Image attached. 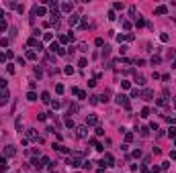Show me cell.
Returning <instances> with one entry per match:
<instances>
[{
  "label": "cell",
  "mask_w": 176,
  "mask_h": 173,
  "mask_svg": "<svg viewBox=\"0 0 176 173\" xmlns=\"http://www.w3.org/2000/svg\"><path fill=\"white\" fill-rule=\"evenodd\" d=\"M117 104H119V106H123L125 110H131V104H129L127 96H123V94H119V96H117Z\"/></svg>",
  "instance_id": "6da1fadb"
},
{
  "label": "cell",
  "mask_w": 176,
  "mask_h": 173,
  "mask_svg": "<svg viewBox=\"0 0 176 173\" xmlns=\"http://www.w3.org/2000/svg\"><path fill=\"white\" fill-rule=\"evenodd\" d=\"M76 135L80 136V138H84L88 135V126H76Z\"/></svg>",
  "instance_id": "7a4b0ae2"
},
{
  "label": "cell",
  "mask_w": 176,
  "mask_h": 173,
  "mask_svg": "<svg viewBox=\"0 0 176 173\" xmlns=\"http://www.w3.org/2000/svg\"><path fill=\"white\" fill-rule=\"evenodd\" d=\"M98 124V116H94V114H90V116L86 118V126H94Z\"/></svg>",
  "instance_id": "3957f363"
},
{
  "label": "cell",
  "mask_w": 176,
  "mask_h": 173,
  "mask_svg": "<svg viewBox=\"0 0 176 173\" xmlns=\"http://www.w3.org/2000/svg\"><path fill=\"white\" fill-rule=\"evenodd\" d=\"M6 102H8V90H2L0 92V106H4Z\"/></svg>",
  "instance_id": "277c9868"
},
{
  "label": "cell",
  "mask_w": 176,
  "mask_h": 173,
  "mask_svg": "<svg viewBox=\"0 0 176 173\" xmlns=\"http://www.w3.org/2000/svg\"><path fill=\"white\" fill-rule=\"evenodd\" d=\"M14 155H16L14 147H6V149H4V157H14Z\"/></svg>",
  "instance_id": "5b68a950"
},
{
  "label": "cell",
  "mask_w": 176,
  "mask_h": 173,
  "mask_svg": "<svg viewBox=\"0 0 176 173\" xmlns=\"http://www.w3.org/2000/svg\"><path fill=\"white\" fill-rule=\"evenodd\" d=\"M141 96H143V100H154V92H152V90H143Z\"/></svg>",
  "instance_id": "8992f818"
},
{
  "label": "cell",
  "mask_w": 176,
  "mask_h": 173,
  "mask_svg": "<svg viewBox=\"0 0 176 173\" xmlns=\"http://www.w3.org/2000/svg\"><path fill=\"white\" fill-rule=\"evenodd\" d=\"M0 171H8V163H6V159H4V157H0Z\"/></svg>",
  "instance_id": "52a82bcc"
},
{
  "label": "cell",
  "mask_w": 176,
  "mask_h": 173,
  "mask_svg": "<svg viewBox=\"0 0 176 173\" xmlns=\"http://www.w3.org/2000/svg\"><path fill=\"white\" fill-rule=\"evenodd\" d=\"M78 22H80V16H78V14H72V16H70V27H76Z\"/></svg>",
  "instance_id": "ba28073f"
},
{
  "label": "cell",
  "mask_w": 176,
  "mask_h": 173,
  "mask_svg": "<svg viewBox=\"0 0 176 173\" xmlns=\"http://www.w3.org/2000/svg\"><path fill=\"white\" fill-rule=\"evenodd\" d=\"M103 161H106V165H115V159H113V155H111V153H106L105 157H103Z\"/></svg>",
  "instance_id": "9c48e42d"
},
{
  "label": "cell",
  "mask_w": 176,
  "mask_h": 173,
  "mask_svg": "<svg viewBox=\"0 0 176 173\" xmlns=\"http://www.w3.org/2000/svg\"><path fill=\"white\" fill-rule=\"evenodd\" d=\"M72 8H74V4H70V2L61 4V10H64V12H72Z\"/></svg>",
  "instance_id": "30bf717a"
},
{
  "label": "cell",
  "mask_w": 176,
  "mask_h": 173,
  "mask_svg": "<svg viewBox=\"0 0 176 173\" xmlns=\"http://www.w3.org/2000/svg\"><path fill=\"white\" fill-rule=\"evenodd\" d=\"M154 12H156V14H166V12H168V6H164V4H162V6H158Z\"/></svg>",
  "instance_id": "8fae6325"
},
{
  "label": "cell",
  "mask_w": 176,
  "mask_h": 173,
  "mask_svg": "<svg viewBox=\"0 0 176 173\" xmlns=\"http://www.w3.org/2000/svg\"><path fill=\"white\" fill-rule=\"evenodd\" d=\"M41 102H45V104L51 102V98H49V92H43V94H41Z\"/></svg>",
  "instance_id": "7c38bea8"
},
{
  "label": "cell",
  "mask_w": 176,
  "mask_h": 173,
  "mask_svg": "<svg viewBox=\"0 0 176 173\" xmlns=\"http://www.w3.org/2000/svg\"><path fill=\"white\" fill-rule=\"evenodd\" d=\"M139 135H141V136L145 138L147 135H150V128H147V126H141V128H139Z\"/></svg>",
  "instance_id": "4fadbf2b"
},
{
  "label": "cell",
  "mask_w": 176,
  "mask_h": 173,
  "mask_svg": "<svg viewBox=\"0 0 176 173\" xmlns=\"http://www.w3.org/2000/svg\"><path fill=\"white\" fill-rule=\"evenodd\" d=\"M27 100H29V102H35V100H37V94H35V92H29V94H27Z\"/></svg>",
  "instance_id": "5bb4252c"
},
{
  "label": "cell",
  "mask_w": 176,
  "mask_h": 173,
  "mask_svg": "<svg viewBox=\"0 0 176 173\" xmlns=\"http://www.w3.org/2000/svg\"><path fill=\"white\" fill-rule=\"evenodd\" d=\"M86 27H88V19L82 16V19H80V29H86Z\"/></svg>",
  "instance_id": "9a60e30c"
},
{
  "label": "cell",
  "mask_w": 176,
  "mask_h": 173,
  "mask_svg": "<svg viewBox=\"0 0 176 173\" xmlns=\"http://www.w3.org/2000/svg\"><path fill=\"white\" fill-rule=\"evenodd\" d=\"M70 39H72V35H61V37H59V43H68Z\"/></svg>",
  "instance_id": "2e32d148"
},
{
  "label": "cell",
  "mask_w": 176,
  "mask_h": 173,
  "mask_svg": "<svg viewBox=\"0 0 176 173\" xmlns=\"http://www.w3.org/2000/svg\"><path fill=\"white\" fill-rule=\"evenodd\" d=\"M109 96H111V92H105V94L98 96V98H100V102H109Z\"/></svg>",
  "instance_id": "e0dca14e"
},
{
  "label": "cell",
  "mask_w": 176,
  "mask_h": 173,
  "mask_svg": "<svg viewBox=\"0 0 176 173\" xmlns=\"http://www.w3.org/2000/svg\"><path fill=\"white\" fill-rule=\"evenodd\" d=\"M66 126H68V128H76V124H74L72 118H66Z\"/></svg>",
  "instance_id": "ac0fdd59"
},
{
  "label": "cell",
  "mask_w": 176,
  "mask_h": 173,
  "mask_svg": "<svg viewBox=\"0 0 176 173\" xmlns=\"http://www.w3.org/2000/svg\"><path fill=\"white\" fill-rule=\"evenodd\" d=\"M109 55H111V49L105 47V49H103V59H109Z\"/></svg>",
  "instance_id": "d6986e66"
},
{
  "label": "cell",
  "mask_w": 176,
  "mask_h": 173,
  "mask_svg": "<svg viewBox=\"0 0 176 173\" xmlns=\"http://www.w3.org/2000/svg\"><path fill=\"white\" fill-rule=\"evenodd\" d=\"M27 59H37V53L35 51H27Z\"/></svg>",
  "instance_id": "ffe728a7"
},
{
  "label": "cell",
  "mask_w": 176,
  "mask_h": 173,
  "mask_svg": "<svg viewBox=\"0 0 176 173\" xmlns=\"http://www.w3.org/2000/svg\"><path fill=\"white\" fill-rule=\"evenodd\" d=\"M135 25H137V27H143V25H145V20L141 19V16H139V19H137V16H135Z\"/></svg>",
  "instance_id": "44dd1931"
},
{
  "label": "cell",
  "mask_w": 176,
  "mask_h": 173,
  "mask_svg": "<svg viewBox=\"0 0 176 173\" xmlns=\"http://www.w3.org/2000/svg\"><path fill=\"white\" fill-rule=\"evenodd\" d=\"M150 112H152V110H150V108H147V106H145V108H143V110H141V116H143V118H147V116H150Z\"/></svg>",
  "instance_id": "7402d4cb"
},
{
  "label": "cell",
  "mask_w": 176,
  "mask_h": 173,
  "mask_svg": "<svg viewBox=\"0 0 176 173\" xmlns=\"http://www.w3.org/2000/svg\"><path fill=\"white\" fill-rule=\"evenodd\" d=\"M168 136H170V138L176 136V128H174V126H172V128H168Z\"/></svg>",
  "instance_id": "603a6c76"
},
{
  "label": "cell",
  "mask_w": 176,
  "mask_h": 173,
  "mask_svg": "<svg viewBox=\"0 0 176 173\" xmlns=\"http://www.w3.org/2000/svg\"><path fill=\"white\" fill-rule=\"evenodd\" d=\"M125 141L131 143V141H133V132H125Z\"/></svg>",
  "instance_id": "cb8c5ba5"
},
{
  "label": "cell",
  "mask_w": 176,
  "mask_h": 173,
  "mask_svg": "<svg viewBox=\"0 0 176 173\" xmlns=\"http://www.w3.org/2000/svg\"><path fill=\"white\" fill-rule=\"evenodd\" d=\"M78 65H80V67H86V65H88V61H86V57H82V59L78 61Z\"/></svg>",
  "instance_id": "d4e9b609"
},
{
  "label": "cell",
  "mask_w": 176,
  "mask_h": 173,
  "mask_svg": "<svg viewBox=\"0 0 176 173\" xmlns=\"http://www.w3.org/2000/svg\"><path fill=\"white\" fill-rule=\"evenodd\" d=\"M168 39H170V37H168L166 33H162V35H160V41H162V43H168Z\"/></svg>",
  "instance_id": "484cf974"
},
{
  "label": "cell",
  "mask_w": 176,
  "mask_h": 173,
  "mask_svg": "<svg viewBox=\"0 0 176 173\" xmlns=\"http://www.w3.org/2000/svg\"><path fill=\"white\" fill-rule=\"evenodd\" d=\"M135 82H137L139 86H143V84H145V79H143V77H141V76H135Z\"/></svg>",
  "instance_id": "4316f807"
},
{
  "label": "cell",
  "mask_w": 176,
  "mask_h": 173,
  "mask_svg": "<svg viewBox=\"0 0 176 173\" xmlns=\"http://www.w3.org/2000/svg\"><path fill=\"white\" fill-rule=\"evenodd\" d=\"M51 39H53L51 33H45V35H43V41H51Z\"/></svg>",
  "instance_id": "83f0119b"
},
{
  "label": "cell",
  "mask_w": 176,
  "mask_h": 173,
  "mask_svg": "<svg viewBox=\"0 0 176 173\" xmlns=\"http://www.w3.org/2000/svg\"><path fill=\"white\" fill-rule=\"evenodd\" d=\"M131 96L133 98H141V92L139 90H131Z\"/></svg>",
  "instance_id": "f1b7e54d"
},
{
  "label": "cell",
  "mask_w": 176,
  "mask_h": 173,
  "mask_svg": "<svg viewBox=\"0 0 176 173\" xmlns=\"http://www.w3.org/2000/svg\"><path fill=\"white\" fill-rule=\"evenodd\" d=\"M94 45H96V47H103V45H105V41H103V39L98 37V39H96V41H94Z\"/></svg>",
  "instance_id": "f546056e"
},
{
  "label": "cell",
  "mask_w": 176,
  "mask_h": 173,
  "mask_svg": "<svg viewBox=\"0 0 176 173\" xmlns=\"http://www.w3.org/2000/svg\"><path fill=\"white\" fill-rule=\"evenodd\" d=\"M29 45H33V47H37V45H39V41H37L35 37H33V39H29Z\"/></svg>",
  "instance_id": "4dcf8cb0"
},
{
  "label": "cell",
  "mask_w": 176,
  "mask_h": 173,
  "mask_svg": "<svg viewBox=\"0 0 176 173\" xmlns=\"http://www.w3.org/2000/svg\"><path fill=\"white\" fill-rule=\"evenodd\" d=\"M158 63H160V57H158V55L152 57V65H158Z\"/></svg>",
  "instance_id": "1f68e13d"
},
{
  "label": "cell",
  "mask_w": 176,
  "mask_h": 173,
  "mask_svg": "<svg viewBox=\"0 0 176 173\" xmlns=\"http://www.w3.org/2000/svg\"><path fill=\"white\" fill-rule=\"evenodd\" d=\"M78 98H80V100H86V92L80 90V92H78Z\"/></svg>",
  "instance_id": "d6a6232c"
},
{
  "label": "cell",
  "mask_w": 176,
  "mask_h": 173,
  "mask_svg": "<svg viewBox=\"0 0 176 173\" xmlns=\"http://www.w3.org/2000/svg\"><path fill=\"white\" fill-rule=\"evenodd\" d=\"M55 92H58V94H61V92H64V86L58 84V86H55Z\"/></svg>",
  "instance_id": "836d02e7"
},
{
  "label": "cell",
  "mask_w": 176,
  "mask_h": 173,
  "mask_svg": "<svg viewBox=\"0 0 176 173\" xmlns=\"http://www.w3.org/2000/svg\"><path fill=\"white\" fill-rule=\"evenodd\" d=\"M156 104H158V106H164V104H166V100H164V98H158Z\"/></svg>",
  "instance_id": "e575fe53"
},
{
  "label": "cell",
  "mask_w": 176,
  "mask_h": 173,
  "mask_svg": "<svg viewBox=\"0 0 176 173\" xmlns=\"http://www.w3.org/2000/svg\"><path fill=\"white\" fill-rule=\"evenodd\" d=\"M37 118L43 122V120H47V114H43V112H41V114H37Z\"/></svg>",
  "instance_id": "d590c367"
},
{
  "label": "cell",
  "mask_w": 176,
  "mask_h": 173,
  "mask_svg": "<svg viewBox=\"0 0 176 173\" xmlns=\"http://www.w3.org/2000/svg\"><path fill=\"white\" fill-rule=\"evenodd\" d=\"M113 8H115V10H121L123 4H121V2H115V4H113Z\"/></svg>",
  "instance_id": "8d00e7d4"
},
{
  "label": "cell",
  "mask_w": 176,
  "mask_h": 173,
  "mask_svg": "<svg viewBox=\"0 0 176 173\" xmlns=\"http://www.w3.org/2000/svg\"><path fill=\"white\" fill-rule=\"evenodd\" d=\"M58 49H59V43H53V45H51V51H53V53H58Z\"/></svg>",
  "instance_id": "74e56055"
},
{
  "label": "cell",
  "mask_w": 176,
  "mask_h": 173,
  "mask_svg": "<svg viewBox=\"0 0 176 173\" xmlns=\"http://www.w3.org/2000/svg\"><path fill=\"white\" fill-rule=\"evenodd\" d=\"M64 71H66V73H68V76H70V73H74V67H72V65H68V67H66V69H64Z\"/></svg>",
  "instance_id": "f35d334b"
},
{
  "label": "cell",
  "mask_w": 176,
  "mask_h": 173,
  "mask_svg": "<svg viewBox=\"0 0 176 173\" xmlns=\"http://www.w3.org/2000/svg\"><path fill=\"white\" fill-rule=\"evenodd\" d=\"M96 135H105V128H103V126H96Z\"/></svg>",
  "instance_id": "ab89813d"
},
{
  "label": "cell",
  "mask_w": 176,
  "mask_h": 173,
  "mask_svg": "<svg viewBox=\"0 0 176 173\" xmlns=\"http://www.w3.org/2000/svg\"><path fill=\"white\" fill-rule=\"evenodd\" d=\"M0 88H2V90L6 88V79H4V77H0Z\"/></svg>",
  "instance_id": "60d3db41"
},
{
  "label": "cell",
  "mask_w": 176,
  "mask_h": 173,
  "mask_svg": "<svg viewBox=\"0 0 176 173\" xmlns=\"http://www.w3.org/2000/svg\"><path fill=\"white\" fill-rule=\"evenodd\" d=\"M92 167V161H84V169H90Z\"/></svg>",
  "instance_id": "b9f144b4"
},
{
  "label": "cell",
  "mask_w": 176,
  "mask_h": 173,
  "mask_svg": "<svg viewBox=\"0 0 176 173\" xmlns=\"http://www.w3.org/2000/svg\"><path fill=\"white\" fill-rule=\"evenodd\" d=\"M6 59H8V57H6V53H0V63H4Z\"/></svg>",
  "instance_id": "7bdbcfd3"
},
{
  "label": "cell",
  "mask_w": 176,
  "mask_h": 173,
  "mask_svg": "<svg viewBox=\"0 0 176 173\" xmlns=\"http://www.w3.org/2000/svg\"><path fill=\"white\" fill-rule=\"evenodd\" d=\"M23 128V122H21V118H16V130H21Z\"/></svg>",
  "instance_id": "ee69618b"
},
{
  "label": "cell",
  "mask_w": 176,
  "mask_h": 173,
  "mask_svg": "<svg viewBox=\"0 0 176 173\" xmlns=\"http://www.w3.org/2000/svg\"><path fill=\"white\" fill-rule=\"evenodd\" d=\"M133 157H135V159H139V157H141V151H139V149H137V151H133Z\"/></svg>",
  "instance_id": "f6af8a7d"
},
{
  "label": "cell",
  "mask_w": 176,
  "mask_h": 173,
  "mask_svg": "<svg viewBox=\"0 0 176 173\" xmlns=\"http://www.w3.org/2000/svg\"><path fill=\"white\" fill-rule=\"evenodd\" d=\"M0 31H6V22L4 20H0Z\"/></svg>",
  "instance_id": "bcb514c9"
},
{
  "label": "cell",
  "mask_w": 176,
  "mask_h": 173,
  "mask_svg": "<svg viewBox=\"0 0 176 173\" xmlns=\"http://www.w3.org/2000/svg\"><path fill=\"white\" fill-rule=\"evenodd\" d=\"M4 19V10H0V20H2Z\"/></svg>",
  "instance_id": "7dc6e473"
},
{
  "label": "cell",
  "mask_w": 176,
  "mask_h": 173,
  "mask_svg": "<svg viewBox=\"0 0 176 173\" xmlns=\"http://www.w3.org/2000/svg\"><path fill=\"white\" fill-rule=\"evenodd\" d=\"M174 110H176V102H174Z\"/></svg>",
  "instance_id": "c3c4849f"
},
{
  "label": "cell",
  "mask_w": 176,
  "mask_h": 173,
  "mask_svg": "<svg viewBox=\"0 0 176 173\" xmlns=\"http://www.w3.org/2000/svg\"><path fill=\"white\" fill-rule=\"evenodd\" d=\"M174 145H176V143H174Z\"/></svg>",
  "instance_id": "681fc988"
}]
</instances>
